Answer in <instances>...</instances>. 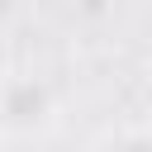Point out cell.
I'll return each mask as SVG.
<instances>
[{"label":"cell","instance_id":"obj_1","mask_svg":"<svg viewBox=\"0 0 152 152\" xmlns=\"http://www.w3.org/2000/svg\"><path fill=\"white\" fill-rule=\"evenodd\" d=\"M62 119V95L43 71H5L0 76V128L14 138H38Z\"/></svg>","mask_w":152,"mask_h":152},{"label":"cell","instance_id":"obj_2","mask_svg":"<svg viewBox=\"0 0 152 152\" xmlns=\"http://www.w3.org/2000/svg\"><path fill=\"white\" fill-rule=\"evenodd\" d=\"M86 152H147V133H142V124H138V119H128V124L104 128Z\"/></svg>","mask_w":152,"mask_h":152}]
</instances>
